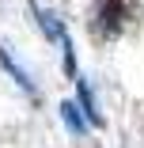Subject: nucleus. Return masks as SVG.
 <instances>
[{"label":"nucleus","mask_w":144,"mask_h":148,"mask_svg":"<svg viewBox=\"0 0 144 148\" xmlns=\"http://www.w3.org/2000/svg\"><path fill=\"white\" fill-rule=\"evenodd\" d=\"M129 15H133V0H95L87 27L99 42H114V38H121Z\"/></svg>","instance_id":"f257e3e1"},{"label":"nucleus","mask_w":144,"mask_h":148,"mask_svg":"<svg viewBox=\"0 0 144 148\" xmlns=\"http://www.w3.org/2000/svg\"><path fill=\"white\" fill-rule=\"evenodd\" d=\"M27 8H31V19H34V27L46 34V42L61 49V42L68 38V27H65L61 19H57V12L46 4V0H27Z\"/></svg>","instance_id":"f03ea898"},{"label":"nucleus","mask_w":144,"mask_h":148,"mask_svg":"<svg viewBox=\"0 0 144 148\" xmlns=\"http://www.w3.org/2000/svg\"><path fill=\"white\" fill-rule=\"evenodd\" d=\"M0 69H4V72H8V76L15 80V87H19L23 95H31L34 103L42 99V91H38L34 76H31V72H27V69H23V65L15 61V53H12V46H8V42H0Z\"/></svg>","instance_id":"7ed1b4c3"},{"label":"nucleus","mask_w":144,"mask_h":148,"mask_svg":"<svg viewBox=\"0 0 144 148\" xmlns=\"http://www.w3.org/2000/svg\"><path fill=\"white\" fill-rule=\"evenodd\" d=\"M76 84V106L83 110V118H87V125H95V129H102V110H99V95H95V87L87 84V76H76L72 80Z\"/></svg>","instance_id":"20e7f679"},{"label":"nucleus","mask_w":144,"mask_h":148,"mask_svg":"<svg viewBox=\"0 0 144 148\" xmlns=\"http://www.w3.org/2000/svg\"><path fill=\"white\" fill-rule=\"evenodd\" d=\"M57 114H61V122L68 125L72 137H83V133H87V118H83V110H80L76 103H61V106H57Z\"/></svg>","instance_id":"39448f33"}]
</instances>
